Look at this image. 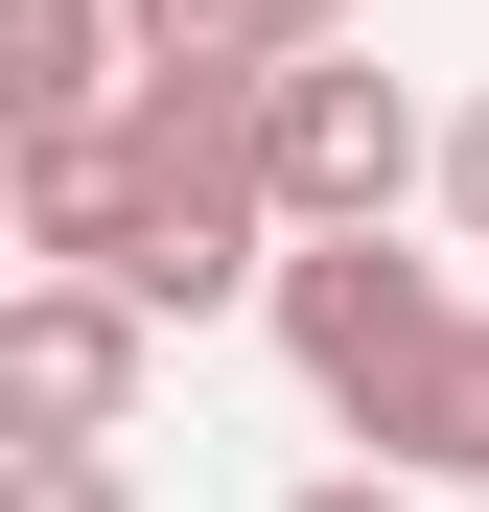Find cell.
Wrapping results in <instances>:
<instances>
[{
    "mask_svg": "<svg viewBox=\"0 0 489 512\" xmlns=\"http://www.w3.org/2000/svg\"><path fill=\"white\" fill-rule=\"evenodd\" d=\"M280 350H303V396L326 419H373L396 373H420V326H443V280H420V256H396V233H280Z\"/></svg>",
    "mask_w": 489,
    "mask_h": 512,
    "instance_id": "6da1fadb",
    "label": "cell"
},
{
    "mask_svg": "<svg viewBox=\"0 0 489 512\" xmlns=\"http://www.w3.org/2000/svg\"><path fill=\"white\" fill-rule=\"evenodd\" d=\"M140 280H94V256H47L24 303H0V419H24V443H117L140 419Z\"/></svg>",
    "mask_w": 489,
    "mask_h": 512,
    "instance_id": "7a4b0ae2",
    "label": "cell"
},
{
    "mask_svg": "<svg viewBox=\"0 0 489 512\" xmlns=\"http://www.w3.org/2000/svg\"><path fill=\"white\" fill-rule=\"evenodd\" d=\"M396 187H420V94L303 47L280 70V233H396Z\"/></svg>",
    "mask_w": 489,
    "mask_h": 512,
    "instance_id": "3957f363",
    "label": "cell"
},
{
    "mask_svg": "<svg viewBox=\"0 0 489 512\" xmlns=\"http://www.w3.org/2000/svg\"><path fill=\"white\" fill-rule=\"evenodd\" d=\"M373 466H396V489H489V303L420 326V373L373 396Z\"/></svg>",
    "mask_w": 489,
    "mask_h": 512,
    "instance_id": "277c9868",
    "label": "cell"
},
{
    "mask_svg": "<svg viewBox=\"0 0 489 512\" xmlns=\"http://www.w3.org/2000/svg\"><path fill=\"white\" fill-rule=\"evenodd\" d=\"M117 70H140V0H0V140L24 117H94Z\"/></svg>",
    "mask_w": 489,
    "mask_h": 512,
    "instance_id": "5b68a950",
    "label": "cell"
},
{
    "mask_svg": "<svg viewBox=\"0 0 489 512\" xmlns=\"http://www.w3.org/2000/svg\"><path fill=\"white\" fill-rule=\"evenodd\" d=\"M350 47V0H140V70H303Z\"/></svg>",
    "mask_w": 489,
    "mask_h": 512,
    "instance_id": "8992f818",
    "label": "cell"
},
{
    "mask_svg": "<svg viewBox=\"0 0 489 512\" xmlns=\"http://www.w3.org/2000/svg\"><path fill=\"white\" fill-rule=\"evenodd\" d=\"M0 512H117V443H0Z\"/></svg>",
    "mask_w": 489,
    "mask_h": 512,
    "instance_id": "52a82bcc",
    "label": "cell"
},
{
    "mask_svg": "<svg viewBox=\"0 0 489 512\" xmlns=\"http://www.w3.org/2000/svg\"><path fill=\"white\" fill-rule=\"evenodd\" d=\"M443 210H466V256H489V94L443 117Z\"/></svg>",
    "mask_w": 489,
    "mask_h": 512,
    "instance_id": "ba28073f",
    "label": "cell"
},
{
    "mask_svg": "<svg viewBox=\"0 0 489 512\" xmlns=\"http://www.w3.org/2000/svg\"><path fill=\"white\" fill-rule=\"evenodd\" d=\"M303 512H420V489H396V466H373V489H303Z\"/></svg>",
    "mask_w": 489,
    "mask_h": 512,
    "instance_id": "9c48e42d",
    "label": "cell"
}]
</instances>
